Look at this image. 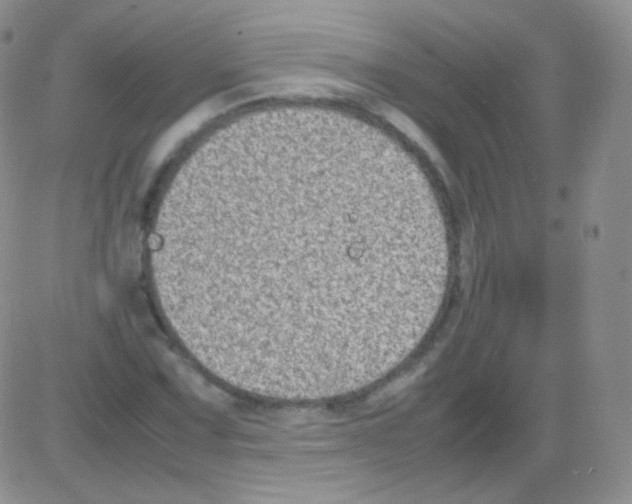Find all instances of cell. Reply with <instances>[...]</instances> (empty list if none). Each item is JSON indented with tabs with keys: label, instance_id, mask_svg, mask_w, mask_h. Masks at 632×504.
Listing matches in <instances>:
<instances>
[{
	"label": "cell",
	"instance_id": "cell-1",
	"mask_svg": "<svg viewBox=\"0 0 632 504\" xmlns=\"http://www.w3.org/2000/svg\"><path fill=\"white\" fill-rule=\"evenodd\" d=\"M366 167L322 153L190 179L150 237L158 297L200 356L247 372L345 370L401 334L443 243Z\"/></svg>",
	"mask_w": 632,
	"mask_h": 504
}]
</instances>
